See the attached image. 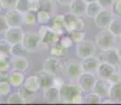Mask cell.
<instances>
[{
  "instance_id": "74e56055",
  "label": "cell",
  "mask_w": 121,
  "mask_h": 105,
  "mask_svg": "<svg viewBox=\"0 0 121 105\" xmlns=\"http://www.w3.org/2000/svg\"><path fill=\"white\" fill-rule=\"evenodd\" d=\"M11 84L9 81L0 82V97H6L11 94Z\"/></svg>"
},
{
  "instance_id": "e575fe53",
  "label": "cell",
  "mask_w": 121,
  "mask_h": 105,
  "mask_svg": "<svg viewBox=\"0 0 121 105\" xmlns=\"http://www.w3.org/2000/svg\"><path fill=\"white\" fill-rule=\"evenodd\" d=\"M29 1L30 0H17L15 4V8L17 11H19L21 14L29 12Z\"/></svg>"
},
{
  "instance_id": "52a82bcc",
  "label": "cell",
  "mask_w": 121,
  "mask_h": 105,
  "mask_svg": "<svg viewBox=\"0 0 121 105\" xmlns=\"http://www.w3.org/2000/svg\"><path fill=\"white\" fill-rule=\"evenodd\" d=\"M98 59L100 62L108 63V64L113 65V66H115V67H117L118 64L121 62L119 56H118L117 47H116V46L110 47V48H108V50H103L100 53V55L98 56Z\"/></svg>"
},
{
  "instance_id": "7402d4cb",
  "label": "cell",
  "mask_w": 121,
  "mask_h": 105,
  "mask_svg": "<svg viewBox=\"0 0 121 105\" xmlns=\"http://www.w3.org/2000/svg\"><path fill=\"white\" fill-rule=\"evenodd\" d=\"M36 76L38 77L39 83H40V88H48L50 86L53 85V79H54V76L51 74H48L45 71H38L36 73Z\"/></svg>"
},
{
  "instance_id": "3957f363",
  "label": "cell",
  "mask_w": 121,
  "mask_h": 105,
  "mask_svg": "<svg viewBox=\"0 0 121 105\" xmlns=\"http://www.w3.org/2000/svg\"><path fill=\"white\" fill-rule=\"evenodd\" d=\"M116 41H117V37L114 36L108 29H102L101 32H99L98 34H97L96 38H95L96 45L98 46L101 50H108V48L115 46Z\"/></svg>"
},
{
  "instance_id": "f6af8a7d",
  "label": "cell",
  "mask_w": 121,
  "mask_h": 105,
  "mask_svg": "<svg viewBox=\"0 0 121 105\" xmlns=\"http://www.w3.org/2000/svg\"><path fill=\"white\" fill-rule=\"evenodd\" d=\"M64 81H63V79L61 78V77H58L57 75H56V76H54V79H53V85L54 86H56V87L57 88H61L62 86L64 85Z\"/></svg>"
},
{
  "instance_id": "bcb514c9",
  "label": "cell",
  "mask_w": 121,
  "mask_h": 105,
  "mask_svg": "<svg viewBox=\"0 0 121 105\" xmlns=\"http://www.w3.org/2000/svg\"><path fill=\"white\" fill-rule=\"evenodd\" d=\"M8 27H9V25L5 20V17L4 16H0V34H3Z\"/></svg>"
},
{
  "instance_id": "ffe728a7",
  "label": "cell",
  "mask_w": 121,
  "mask_h": 105,
  "mask_svg": "<svg viewBox=\"0 0 121 105\" xmlns=\"http://www.w3.org/2000/svg\"><path fill=\"white\" fill-rule=\"evenodd\" d=\"M115 71H116L115 66H113V65L108 64V63H105V62H100L99 65H98V68H97L96 75L98 76L99 79L108 80V77H110Z\"/></svg>"
},
{
  "instance_id": "8d00e7d4",
  "label": "cell",
  "mask_w": 121,
  "mask_h": 105,
  "mask_svg": "<svg viewBox=\"0 0 121 105\" xmlns=\"http://www.w3.org/2000/svg\"><path fill=\"white\" fill-rule=\"evenodd\" d=\"M69 37L72 38V40L76 43L81 42L85 39V32L84 31H75L69 34Z\"/></svg>"
},
{
  "instance_id": "60d3db41",
  "label": "cell",
  "mask_w": 121,
  "mask_h": 105,
  "mask_svg": "<svg viewBox=\"0 0 121 105\" xmlns=\"http://www.w3.org/2000/svg\"><path fill=\"white\" fill-rule=\"evenodd\" d=\"M108 81L112 84V86H113V85H117V84L121 83V77L119 76L118 71H115L113 74L111 75L110 77H108Z\"/></svg>"
},
{
  "instance_id": "7c38bea8",
  "label": "cell",
  "mask_w": 121,
  "mask_h": 105,
  "mask_svg": "<svg viewBox=\"0 0 121 105\" xmlns=\"http://www.w3.org/2000/svg\"><path fill=\"white\" fill-rule=\"evenodd\" d=\"M60 68H61V62H60V58L54 57V56H48L43 62L42 65V71L48 74H51L53 76H56L59 73Z\"/></svg>"
},
{
  "instance_id": "ba28073f",
  "label": "cell",
  "mask_w": 121,
  "mask_h": 105,
  "mask_svg": "<svg viewBox=\"0 0 121 105\" xmlns=\"http://www.w3.org/2000/svg\"><path fill=\"white\" fill-rule=\"evenodd\" d=\"M96 77L95 74H91V73H85L82 71V74L79 76V78L77 79V84L79 85V87L81 88L83 92H90L93 90L96 82Z\"/></svg>"
},
{
  "instance_id": "9a60e30c",
  "label": "cell",
  "mask_w": 121,
  "mask_h": 105,
  "mask_svg": "<svg viewBox=\"0 0 121 105\" xmlns=\"http://www.w3.org/2000/svg\"><path fill=\"white\" fill-rule=\"evenodd\" d=\"M10 61L12 68L15 69V71L25 73L30 68V61L25 56H14L11 58Z\"/></svg>"
},
{
  "instance_id": "11a10c76",
  "label": "cell",
  "mask_w": 121,
  "mask_h": 105,
  "mask_svg": "<svg viewBox=\"0 0 121 105\" xmlns=\"http://www.w3.org/2000/svg\"><path fill=\"white\" fill-rule=\"evenodd\" d=\"M119 38H120V40H121V35H120V36H119Z\"/></svg>"
},
{
  "instance_id": "ac0fdd59",
  "label": "cell",
  "mask_w": 121,
  "mask_h": 105,
  "mask_svg": "<svg viewBox=\"0 0 121 105\" xmlns=\"http://www.w3.org/2000/svg\"><path fill=\"white\" fill-rule=\"evenodd\" d=\"M43 99L48 103H58L60 102V89L52 85L43 89Z\"/></svg>"
},
{
  "instance_id": "f546056e",
  "label": "cell",
  "mask_w": 121,
  "mask_h": 105,
  "mask_svg": "<svg viewBox=\"0 0 121 105\" xmlns=\"http://www.w3.org/2000/svg\"><path fill=\"white\" fill-rule=\"evenodd\" d=\"M108 98H110L114 103H119L121 101V83L112 86L110 97Z\"/></svg>"
},
{
  "instance_id": "d6986e66",
  "label": "cell",
  "mask_w": 121,
  "mask_h": 105,
  "mask_svg": "<svg viewBox=\"0 0 121 105\" xmlns=\"http://www.w3.org/2000/svg\"><path fill=\"white\" fill-rule=\"evenodd\" d=\"M24 80H25V75L23 71L13 69V71L11 74H9V82H10L12 87H15V88L22 87Z\"/></svg>"
},
{
  "instance_id": "7a4b0ae2",
  "label": "cell",
  "mask_w": 121,
  "mask_h": 105,
  "mask_svg": "<svg viewBox=\"0 0 121 105\" xmlns=\"http://www.w3.org/2000/svg\"><path fill=\"white\" fill-rule=\"evenodd\" d=\"M39 37H40V45L44 48H48L53 44L59 42L60 36L57 35L52 29V27L46 24H42L38 31Z\"/></svg>"
},
{
  "instance_id": "4dcf8cb0",
  "label": "cell",
  "mask_w": 121,
  "mask_h": 105,
  "mask_svg": "<svg viewBox=\"0 0 121 105\" xmlns=\"http://www.w3.org/2000/svg\"><path fill=\"white\" fill-rule=\"evenodd\" d=\"M22 22L25 25H36L37 23V18H36V13L34 12H25L22 14Z\"/></svg>"
},
{
  "instance_id": "9c48e42d",
  "label": "cell",
  "mask_w": 121,
  "mask_h": 105,
  "mask_svg": "<svg viewBox=\"0 0 121 105\" xmlns=\"http://www.w3.org/2000/svg\"><path fill=\"white\" fill-rule=\"evenodd\" d=\"M24 32L21 26H9L3 33V39H5L10 44L22 42Z\"/></svg>"
},
{
  "instance_id": "f35d334b",
  "label": "cell",
  "mask_w": 121,
  "mask_h": 105,
  "mask_svg": "<svg viewBox=\"0 0 121 105\" xmlns=\"http://www.w3.org/2000/svg\"><path fill=\"white\" fill-rule=\"evenodd\" d=\"M59 44L62 46V47L69 50V48H71L72 46H73L74 41L72 40V38L69 36H64V35H63V36L59 39Z\"/></svg>"
},
{
  "instance_id": "6da1fadb",
  "label": "cell",
  "mask_w": 121,
  "mask_h": 105,
  "mask_svg": "<svg viewBox=\"0 0 121 105\" xmlns=\"http://www.w3.org/2000/svg\"><path fill=\"white\" fill-rule=\"evenodd\" d=\"M82 92L78 84H64L60 88V102L67 104H82Z\"/></svg>"
},
{
  "instance_id": "db71d44e",
  "label": "cell",
  "mask_w": 121,
  "mask_h": 105,
  "mask_svg": "<svg viewBox=\"0 0 121 105\" xmlns=\"http://www.w3.org/2000/svg\"><path fill=\"white\" fill-rule=\"evenodd\" d=\"M2 8H2V3H1V0H0V11H2Z\"/></svg>"
},
{
  "instance_id": "c3c4849f",
  "label": "cell",
  "mask_w": 121,
  "mask_h": 105,
  "mask_svg": "<svg viewBox=\"0 0 121 105\" xmlns=\"http://www.w3.org/2000/svg\"><path fill=\"white\" fill-rule=\"evenodd\" d=\"M56 1H57L58 3L60 4V5L66 6V5H69V4H71L72 2L74 1V0H56Z\"/></svg>"
},
{
  "instance_id": "f1b7e54d",
  "label": "cell",
  "mask_w": 121,
  "mask_h": 105,
  "mask_svg": "<svg viewBox=\"0 0 121 105\" xmlns=\"http://www.w3.org/2000/svg\"><path fill=\"white\" fill-rule=\"evenodd\" d=\"M53 16L51 15L48 12L43 11V10H39L36 13V18H37V23L39 24H48L51 20H52Z\"/></svg>"
},
{
  "instance_id": "b9f144b4",
  "label": "cell",
  "mask_w": 121,
  "mask_h": 105,
  "mask_svg": "<svg viewBox=\"0 0 121 105\" xmlns=\"http://www.w3.org/2000/svg\"><path fill=\"white\" fill-rule=\"evenodd\" d=\"M29 10L34 13H37L40 10V3L39 0H30L29 1Z\"/></svg>"
},
{
  "instance_id": "d590c367",
  "label": "cell",
  "mask_w": 121,
  "mask_h": 105,
  "mask_svg": "<svg viewBox=\"0 0 121 105\" xmlns=\"http://www.w3.org/2000/svg\"><path fill=\"white\" fill-rule=\"evenodd\" d=\"M52 25L64 27V14H56V15H53Z\"/></svg>"
},
{
  "instance_id": "1f68e13d",
  "label": "cell",
  "mask_w": 121,
  "mask_h": 105,
  "mask_svg": "<svg viewBox=\"0 0 121 105\" xmlns=\"http://www.w3.org/2000/svg\"><path fill=\"white\" fill-rule=\"evenodd\" d=\"M101 98L94 92H86V95L83 97V103L85 104H100L101 103Z\"/></svg>"
},
{
  "instance_id": "5bb4252c",
  "label": "cell",
  "mask_w": 121,
  "mask_h": 105,
  "mask_svg": "<svg viewBox=\"0 0 121 105\" xmlns=\"http://www.w3.org/2000/svg\"><path fill=\"white\" fill-rule=\"evenodd\" d=\"M65 74L67 78L72 81H77L81 74H82V67L81 63L78 61H69L65 64Z\"/></svg>"
},
{
  "instance_id": "44dd1931",
  "label": "cell",
  "mask_w": 121,
  "mask_h": 105,
  "mask_svg": "<svg viewBox=\"0 0 121 105\" xmlns=\"http://www.w3.org/2000/svg\"><path fill=\"white\" fill-rule=\"evenodd\" d=\"M69 12L76 16L85 15V11H86V2L84 0H74L71 4H69Z\"/></svg>"
},
{
  "instance_id": "603a6c76",
  "label": "cell",
  "mask_w": 121,
  "mask_h": 105,
  "mask_svg": "<svg viewBox=\"0 0 121 105\" xmlns=\"http://www.w3.org/2000/svg\"><path fill=\"white\" fill-rule=\"evenodd\" d=\"M108 29L114 36L119 38V36L121 35V17L114 16V18L112 19L110 25L108 26Z\"/></svg>"
},
{
  "instance_id": "f5cc1de1",
  "label": "cell",
  "mask_w": 121,
  "mask_h": 105,
  "mask_svg": "<svg viewBox=\"0 0 121 105\" xmlns=\"http://www.w3.org/2000/svg\"><path fill=\"white\" fill-rule=\"evenodd\" d=\"M84 1H85V2H86V3H87V2H92V1H97V0H84Z\"/></svg>"
},
{
  "instance_id": "e0dca14e",
  "label": "cell",
  "mask_w": 121,
  "mask_h": 105,
  "mask_svg": "<svg viewBox=\"0 0 121 105\" xmlns=\"http://www.w3.org/2000/svg\"><path fill=\"white\" fill-rule=\"evenodd\" d=\"M80 63H81V67H82L83 71H85V73H91V74H96L100 61H99L98 57L92 56V57L82 59V61Z\"/></svg>"
},
{
  "instance_id": "7bdbcfd3",
  "label": "cell",
  "mask_w": 121,
  "mask_h": 105,
  "mask_svg": "<svg viewBox=\"0 0 121 105\" xmlns=\"http://www.w3.org/2000/svg\"><path fill=\"white\" fill-rule=\"evenodd\" d=\"M16 1H17V0H1L2 8H8V10L15 8Z\"/></svg>"
},
{
  "instance_id": "816d5d0a",
  "label": "cell",
  "mask_w": 121,
  "mask_h": 105,
  "mask_svg": "<svg viewBox=\"0 0 121 105\" xmlns=\"http://www.w3.org/2000/svg\"><path fill=\"white\" fill-rule=\"evenodd\" d=\"M116 71H118V74H119V76L121 77V62L119 63V64H118V66L116 67Z\"/></svg>"
},
{
  "instance_id": "681fc988",
  "label": "cell",
  "mask_w": 121,
  "mask_h": 105,
  "mask_svg": "<svg viewBox=\"0 0 121 105\" xmlns=\"http://www.w3.org/2000/svg\"><path fill=\"white\" fill-rule=\"evenodd\" d=\"M112 103H114V102L110 98H104L103 100H101V104H112Z\"/></svg>"
},
{
  "instance_id": "5b68a950",
  "label": "cell",
  "mask_w": 121,
  "mask_h": 105,
  "mask_svg": "<svg viewBox=\"0 0 121 105\" xmlns=\"http://www.w3.org/2000/svg\"><path fill=\"white\" fill-rule=\"evenodd\" d=\"M76 55L79 59H85V58L92 57L96 55V45L90 40H83L78 42L76 46Z\"/></svg>"
},
{
  "instance_id": "4316f807",
  "label": "cell",
  "mask_w": 121,
  "mask_h": 105,
  "mask_svg": "<svg viewBox=\"0 0 121 105\" xmlns=\"http://www.w3.org/2000/svg\"><path fill=\"white\" fill-rule=\"evenodd\" d=\"M48 48H50L51 56H54V57L61 58V57H64V56L67 54V50L64 47H62V46L59 44V42L53 44V45L50 46Z\"/></svg>"
},
{
  "instance_id": "8fae6325",
  "label": "cell",
  "mask_w": 121,
  "mask_h": 105,
  "mask_svg": "<svg viewBox=\"0 0 121 105\" xmlns=\"http://www.w3.org/2000/svg\"><path fill=\"white\" fill-rule=\"evenodd\" d=\"M22 88L23 92L22 94L25 98L27 99V96L29 95H33V94H36L39 89H40V83H39V80H38V77L36 75L34 76H30L27 78H25L24 82H23V85H22ZM27 102H29V99H27Z\"/></svg>"
},
{
  "instance_id": "2e32d148",
  "label": "cell",
  "mask_w": 121,
  "mask_h": 105,
  "mask_svg": "<svg viewBox=\"0 0 121 105\" xmlns=\"http://www.w3.org/2000/svg\"><path fill=\"white\" fill-rule=\"evenodd\" d=\"M5 20L8 22L9 26H21L23 24L22 22V14L16 8H12L6 12L4 15Z\"/></svg>"
},
{
  "instance_id": "8992f818",
  "label": "cell",
  "mask_w": 121,
  "mask_h": 105,
  "mask_svg": "<svg viewBox=\"0 0 121 105\" xmlns=\"http://www.w3.org/2000/svg\"><path fill=\"white\" fill-rule=\"evenodd\" d=\"M22 44L26 48L27 53L37 52L40 47V37L38 33L35 32H27L24 33V36L22 39Z\"/></svg>"
},
{
  "instance_id": "30bf717a",
  "label": "cell",
  "mask_w": 121,
  "mask_h": 105,
  "mask_svg": "<svg viewBox=\"0 0 121 105\" xmlns=\"http://www.w3.org/2000/svg\"><path fill=\"white\" fill-rule=\"evenodd\" d=\"M113 18H114V15L110 8H102L97 14L96 17L94 18V21L97 27H99L101 29H106Z\"/></svg>"
},
{
  "instance_id": "836d02e7",
  "label": "cell",
  "mask_w": 121,
  "mask_h": 105,
  "mask_svg": "<svg viewBox=\"0 0 121 105\" xmlns=\"http://www.w3.org/2000/svg\"><path fill=\"white\" fill-rule=\"evenodd\" d=\"M10 50L11 44L5 39H0V56L4 57H10Z\"/></svg>"
},
{
  "instance_id": "277c9868",
  "label": "cell",
  "mask_w": 121,
  "mask_h": 105,
  "mask_svg": "<svg viewBox=\"0 0 121 105\" xmlns=\"http://www.w3.org/2000/svg\"><path fill=\"white\" fill-rule=\"evenodd\" d=\"M84 24V21L79 16L74 15L71 12L64 14V29H65V32L69 34L75 31H83L85 26Z\"/></svg>"
},
{
  "instance_id": "cb8c5ba5",
  "label": "cell",
  "mask_w": 121,
  "mask_h": 105,
  "mask_svg": "<svg viewBox=\"0 0 121 105\" xmlns=\"http://www.w3.org/2000/svg\"><path fill=\"white\" fill-rule=\"evenodd\" d=\"M102 10L100 4L97 1H92L86 3V11H85V16L88 18H93L94 19L97 16V14Z\"/></svg>"
},
{
  "instance_id": "484cf974",
  "label": "cell",
  "mask_w": 121,
  "mask_h": 105,
  "mask_svg": "<svg viewBox=\"0 0 121 105\" xmlns=\"http://www.w3.org/2000/svg\"><path fill=\"white\" fill-rule=\"evenodd\" d=\"M26 54L27 50L22 44V42L11 44V50H10L11 57H14V56H25Z\"/></svg>"
},
{
  "instance_id": "4fadbf2b",
  "label": "cell",
  "mask_w": 121,
  "mask_h": 105,
  "mask_svg": "<svg viewBox=\"0 0 121 105\" xmlns=\"http://www.w3.org/2000/svg\"><path fill=\"white\" fill-rule=\"evenodd\" d=\"M111 88H112V84L108 82V80L98 79V80H96V82H95L94 88H93L92 92L97 94L101 99H104V98L110 97Z\"/></svg>"
},
{
  "instance_id": "f907efd6",
  "label": "cell",
  "mask_w": 121,
  "mask_h": 105,
  "mask_svg": "<svg viewBox=\"0 0 121 105\" xmlns=\"http://www.w3.org/2000/svg\"><path fill=\"white\" fill-rule=\"evenodd\" d=\"M116 47H117V53H118V56H119V58H120V60H121V43H120L118 46H116Z\"/></svg>"
},
{
  "instance_id": "7dc6e473",
  "label": "cell",
  "mask_w": 121,
  "mask_h": 105,
  "mask_svg": "<svg viewBox=\"0 0 121 105\" xmlns=\"http://www.w3.org/2000/svg\"><path fill=\"white\" fill-rule=\"evenodd\" d=\"M9 81V73H2L0 71V82Z\"/></svg>"
},
{
  "instance_id": "d4e9b609",
  "label": "cell",
  "mask_w": 121,
  "mask_h": 105,
  "mask_svg": "<svg viewBox=\"0 0 121 105\" xmlns=\"http://www.w3.org/2000/svg\"><path fill=\"white\" fill-rule=\"evenodd\" d=\"M6 103L8 104H25V103H27V99L19 90V92H16L9 95Z\"/></svg>"
},
{
  "instance_id": "83f0119b",
  "label": "cell",
  "mask_w": 121,
  "mask_h": 105,
  "mask_svg": "<svg viewBox=\"0 0 121 105\" xmlns=\"http://www.w3.org/2000/svg\"><path fill=\"white\" fill-rule=\"evenodd\" d=\"M55 1L56 0H39V3H40V10L48 12V13L53 16L56 12Z\"/></svg>"
},
{
  "instance_id": "ee69618b",
  "label": "cell",
  "mask_w": 121,
  "mask_h": 105,
  "mask_svg": "<svg viewBox=\"0 0 121 105\" xmlns=\"http://www.w3.org/2000/svg\"><path fill=\"white\" fill-rule=\"evenodd\" d=\"M97 2L100 4L102 8H112L113 3L115 2V0H97Z\"/></svg>"
},
{
  "instance_id": "d6a6232c",
  "label": "cell",
  "mask_w": 121,
  "mask_h": 105,
  "mask_svg": "<svg viewBox=\"0 0 121 105\" xmlns=\"http://www.w3.org/2000/svg\"><path fill=\"white\" fill-rule=\"evenodd\" d=\"M12 68L10 57H4L0 56V71L2 73H9Z\"/></svg>"
},
{
  "instance_id": "ab89813d",
  "label": "cell",
  "mask_w": 121,
  "mask_h": 105,
  "mask_svg": "<svg viewBox=\"0 0 121 105\" xmlns=\"http://www.w3.org/2000/svg\"><path fill=\"white\" fill-rule=\"evenodd\" d=\"M111 11L114 16L121 17V0H115L111 8Z\"/></svg>"
}]
</instances>
